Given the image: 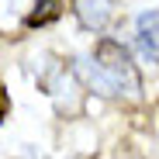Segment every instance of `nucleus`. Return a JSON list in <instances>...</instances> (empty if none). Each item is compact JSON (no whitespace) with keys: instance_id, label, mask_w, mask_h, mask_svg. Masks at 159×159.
I'll list each match as a JSON object with an SVG mask.
<instances>
[{"instance_id":"obj_1","label":"nucleus","mask_w":159,"mask_h":159,"mask_svg":"<svg viewBox=\"0 0 159 159\" xmlns=\"http://www.w3.org/2000/svg\"><path fill=\"white\" fill-rule=\"evenodd\" d=\"M139 45L149 59H159V11L139 17Z\"/></svg>"},{"instance_id":"obj_2","label":"nucleus","mask_w":159,"mask_h":159,"mask_svg":"<svg viewBox=\"0 0 159 159\" xmlns=\"http://www.w3.org/2000/svg\"><path fill=\"white\" fill-rule=\"evenodd\" d=\"M97 62H100V69H107V73H114V76L128 73V56H125V48H121L118 42H100Z\"/></svg>"},{"instance_id":"obj_3","label":"nucleus","mask_w":159,"mask_h":159,"mask_svg":"<svg viewBox=\"0 0 159 159\" xmlns=\"http://www.w3.org/2000/svg\"><path fill=\"white\" fill-rule=\"evenodd\" d=\"M59 17V0H38V11L28 14V24L35 28V24H48Z\"/></svg>"}]
</instances>
